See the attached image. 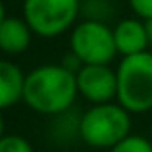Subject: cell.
Here are the masks:
<instances>
[{
    "label": "cell",
    "instance_id": "cell-1",
    "mask_svg": "<svg viewBox=\"0 0 152 152\" xmlns=\"http://www.w3.org/2000/svg\"><path fill=\"white\" fill-rule=\"evenodd\" d=\"M75 73L62 64H45L25 73L21 100L42 115H60L71 110L77 98Z\"/></svg>",
    "mask_w": 152,
    "mask_h": 152
},
{
    "label": "cell",
    "instance_id": "cell-2",
    "mask_svg": "<svg viewBox=\"0 0 152 152\" xmlns=\"http://www.w3.org/2000/svg\"><path fill=\"white\" fill-rule=\"evenodd\" d=\"M118 94L115 102L129 114H146L152 110V52L121 58L115 67Z\"/></svg>",
    "mask_w": 152,
    "mask_h": 152
},
{
    "label": "cell",
    "instance_id": "cell-3",
    "mask_svg": "<svg viewBox=\"0 0 152 152\" xmlns=\"http://www.w3.org/2000/svg\"><path fill=\"white\" fill-rule=\"evenodd\" d=\"M131 135V114L118 102L93 104L79 118V137L93 148H108Z\"/></svg>",
    "mask_w": 152,
    "mask_h": 152
},
{
    "label": "cell",
    "instance_id": "cell-4",
    "mask_svg": "<svg viewBox=\"0 0 152 152\" xmlns=\"http://www.w3.org/2000/svg\"><path fill=\"white\" fill-rule=\"evenodd\" d=\"M83 0H23V15L37 37L56 39L75 27Z\"/></svg>",
    "mask_w": 152,
    "mask_h": 152
},
{
    "label": "cell",
    "instance_id": "cell-5",
    "mask_svg": "<svg viewBox=\"0 0 152 152\" xmlns=\"http://www.w3.org/2000/svg\"><path fill=\"white\" fill-rule=\"evenodd\" d=\"M69 52L83 66H110L118 56L114 29L98 19L77 21L69 31Z\"/></svg>",
    "mask_w": 152,
    "mask_h": 152
},
{
    "label": "cell",
    "instance_id": "cell-6",
    "mask_svg": "<svg viewBox=\"0 0 152 152\" xmlns=\"http://www.w3.org/2000/svg\"><path fill=\"white\" fill-rule=\"evenodd\" d=\"M77 91L91 104L114 102L118 94V77L110 66H81L75 73Z\"/></svg>",
    "mask_w": 152,
    "mask_h": 152
},
{
    "label": "cell",
    "instance_id": "cell-7",
    "mask_svg": "<svg viewBox=\"0 0 152 152\" xmlns=\"http://www.w3.org/2000/svg\"><path fill=\"white\" fill-rule=\"evenodd\" d=\"M112 29H114V41H115L118 54H121L123 58L148 50L150 42H148V35H146V25L142 19L125 18L121 21H118L115 27H112Z\"/></svg>",
    "mask_w": 152,
    "mask_h": 152
},
{
    "label": "cell",
    "instance_id": "cell-8",
    "mask_svg": "<svg viewBox=\"0 0 152 152\" xmlns=\"http://www.w3.org/2000/svg\"><path fill=\"white\" fill-rule=\"evenodd\" d=\"M33 31L23 18L6 15L0 23V52L6 56H19L31 46Z\"/></svg>",
    "mask_w": 152,
    "mask_h": 152
},
{
    "label": "cell",
    "instance_id": "cell-9",
    "mask_svg": "<svg viewBox=\"0 0 152 152\" xmlns=\"http://www.w3.org/2000/svg\"><path fill=\"white\" fill-rule=\"evenodd\" d=\"M25 73L10 60L0 58V112L14 106L23 96Z\"/></svg>",
    "mask_w": 152,
    "mask_h": 152
},
{
    "label": "cell",
    "instance_id": "cell-10",
    "mask_svg": "<svg viewBox=\"0 0 152 152\" xmlns=\"http://www.w3.org/2000/svg\"><path fill=\"white\" fill-rule=\"evenodd\" d=\"M108 152H152V142L142 135H133L125 137L121 142L112 146Z\"/></svg>",
    "mask_w": 152,
    "mask_h": 152
},
{
    "label": "cell",
    "instance_id": "cell-11",
    "mask_svg": "<svg viewBox=\"0 0 152 152\" xmlns=\"http://www.w3.org/2000/svg\"><path fill=\"white\" fill-rule=\"evenodd\" d=\"M0 152H35L33 145L21 135H4L0 139Z\"/></svg>",
    "mask_w": 152,
    "mask_h": 152
},
{
    "label": "cell",
    "instance_id": "cell-12",
    "mask_svg": "<svg viewBox=\"0 0 152 152\" xmlns=\"http://www.w3.org/2000/svg\"><path fill=\"white\" fill-rule=\"evenodd\" d=\"M127 2L139 19H142V21L152 19V0H127Z\"/></svg>",
    "mask_w": 152,
    "mask_h": 152
},
{
    "label": "cell",
    "instance_id": "cell-13",
    "mask_svg": "<svg viewBox=\"0 0 152 152\" xmlns=\"http://www.w3.org/2000/svg\"><path fill=\"white\" fill-rule=\"evenodd\" d=\"M145 25H146V35H148V42H150V46H152V19H146Z\"/></svg>",
    "mask_w": 152,
    "mask_h": 152
},
{
    "label": "cell",
    "instance_id": "cell-14",
    "mask_svg": "<svg viewBox=\"0 0 152 152\" xmlns=\"http://www.w3.org/2000/svg\"><path fill=\"white\" fill-rule=\"evenodd\" d=\"M4 18H6V6H4V0H0V23L4 21Z\"/></svg>",
    "mask_w": 152,
    "mask_h": 152
},
{
    "label": "cell",
    "instance_id": "cell-15",
    "mask_svg": "<svg viewBox=\"0 0 152 152\" xmlns=\"http://www.w3.org/2000/svg\"><path fill=\"white\" fill-rule=\"evenodd\" d=\"M4 135H6L4 133V118H2V112H0V139H2Z\"/></svg>",
    "mask_w": 152,
    "mask_h": 152
}]
</instances>
